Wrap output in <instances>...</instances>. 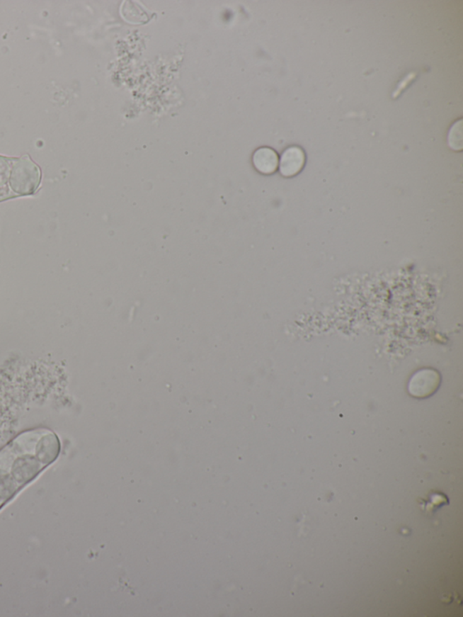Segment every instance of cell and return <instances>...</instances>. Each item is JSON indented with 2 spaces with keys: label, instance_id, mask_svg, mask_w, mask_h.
<instances>
[{
  "label": "cell",
  "instance_id": "3",
  "mask_svg": "<svg viewBox=\"0 0 463 617\" xmlns=\"http://www.w3.org/2000/svg\"><path fill=\"white\" fill-rule=\"evenodd\" d=\"M440 382H441V376L438 371L432 368H423L411 378L408 391L416 398L428 397L439 387Z\"/></svg>",
  "mask_w": 463,
  "mask_h": 617
},
{
  "label": "cell",
  "instance_id": "4",
  "mask_svg": "<svg viewBox=\"0 0 463 617\" xmlns=\"http://www.w3.org/2000/svg\"><path fill=\"white\" fill-rule=\"evenodd\" d=\"M305 159V153L299 147H290L280 157V174L286 178L299 174L304 166Z\"/></svg>",
  "mask_w": 463,
  "mask_h": 617
},
{
  "label": "cell",
  "instance_id": "7",
  "mask_svg": "<svg viewBox=\"0 0 463 617\" xmlns=\"http://www.w3.org/2000/svg\"><path fill=\"white\" fill-rule=\"evenodd\" d=\"M449 504V499L447 496L442 494V492H435L429 497V501L425 502V510L433 512L435 511L436 509L442 507V505H447Z\"/></svg>",
  "mask_w": 463,
  "mask_h": 617
},
{
  "label": "cell",
  "instance_id": "2",
  "mask_svg": "<svg viewBox=\"0 0 463 617\" xmlns=\"http://www.w3.org/2000/svg\"><path fill=\"white\" fill-rule=\"evenodd\" d=\"M40 181V169L28 157L0 156V201L34 194Z\"/></svg>",
  "mask_w": 463,
  "mask_h": 617
},
{
  "label": "cell",
  "instance_id": "6",
  "mask_svg": "<svg viewBox=\"0 0 463 617\" xmlns=\"http://www.w3.org/2000/svg\"><path fill=\"white\" fill-rule=\"evenodd\" d=\"M448 145L455 151H462V120L453 124L448 135Z\"/></svg>",
  "mask_w": 463,
  "mask_h": 617
},
{
  "label": "cell",
  "instance_id": "1",
  "mask_svg": "<svg viewBox=\"0 0 463 617\" xmlns=\"http://www.w3.org/2000/svg\"><path fill=\"white\" fill-rule=\"evenodd\" d=\"M59 439L47 429L27 431L0 451V508L57 460Z\"/></svg>",
  "mask_w": 463,
  "mask_h": 617
},
{
  "label": "cell",
  "instance_id": "5",
  "mask_svg": "<svg viewBox=\"0 0 463 617\" xmlns=\"http://www.w3.org/2000/svg\"><path fill=\"white\" fill-rule=\"evenodd\" d=\"M253 164L257 171L264 175H270L278 169L279 157L273 149L263 147L253 153Z\"/></svg>",
  "mask_w": 463,
  "mask_h": 617
}]
</instances>
